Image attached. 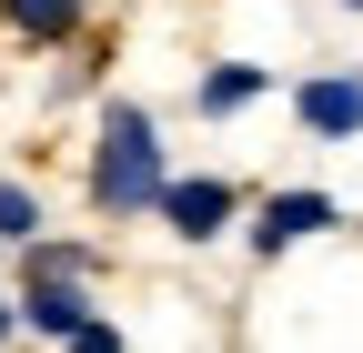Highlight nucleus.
I'll list each match as a JSON object with an SVG mask.
<instances>
[{
	"label": "nucleus",
	"mask_w": 363,
	"mask_h": 353,
	"mask_svg": "<svg viewBox=\"0 0 363 353\" xmlns=\"http://www.w3.org/2000/svg\"><path fill=\"white\" fill-rule=\"evenodd\" d=\"M0 11H11V21H21L30 40H61V30L81 21V0H0Z\"/></svg>",
	"instance_id": "obj_6"
},
{
	"label": "nucleus",
	"mask_w": 363,
	"mask_h": 353,
	"mask_svg": "<svg viewBox=\"0 0 363 353\" xmlns=\"http://www.w3.org/2000/svg\"><path fill=\"white\" fill-rule=\"evenodd\" d=\"M293 111H303L313 142H353V131H363V81H303Z\"/></svg>",
	"instance_id": "obj_5"
},
{
	"label": "nucleus",
	"mask_w": 363,
	"mask_h": 353,
	"mask_svg": "<svg viewBox=\"0 0 363 353\" xmlns=\"http://www.w3.org/2000/svg\"><path fill=\"white\" fill-rule=\"evenodd\" d=\"M30 232H40V202L21 182H0V242H30Z\"/></svg>",
	"instance_id": "obj_8"
},
{
	"label": "nucleus",
	"mask_w": 363,
	"mask_h": 353,
	"mask_svg": "<svg viewBox=\"0 0 363 353\" xmlns=\"http://www.w3.org/2000/svg\"><path fill=\"white\" fill-rule=\"evenodd\" d=\"M0 333H11V303H0Z\"/></svg>",
	"instance_id": "obj_11"
},
{
	"label": "nucleus",
	"mask_w": 363,
	"mask_h": 353,
	"mask_svg": "<svg viewBox=\"0 0 363 353\" xmlns=\"http://www.w3.org/2000/svg\"><path fill=\"white\" fill-rule=\"evenodd\" d=\"M343 212L323 202V192H272L262 212H252V252L272 262V252H293V242H313V232H333Z\"/></svg>",
	"instance_id": "obj_2"
},
{
	"label": "nucleus",
	"mask_w": 363,
	"mask_h": 353,
	"mask_svg": "<svg viewBox=\"0 0 363 353\" xmlns=\"http://www.w3.org/2000/svg\"><path fill=\"white\" fill-rule=\"evenodd\" d=\"M252 91H262V71H252V61H222V71L202 81V111H242Z\"/></svg>",
	"instance_id": "obj_7"
},
{
	"label": "nucleus",
	"mask_w": 363,
	"mask_h": 353,
	"mask_svg": "<svg viewBox=\"0 0 363 353\" xmlns=\"http://www.w3.org/2000/svg\"><path fill=\"white\" fill-rule=\"evenodd\" d=\"M11 323H30V333H81V323H91L81 273H30V283H21V303H11Z\"/></svg>",
	"instance_id": "obj_3"
},
{
	"label": "nucleus",
	"mask_w": 363,
	"mask_h": 353,
	"mask_svg": "<svg viewBox=\"0 0 363 353\" xmlns=\"http://www.w3.org/2000/svg\"><path fill=\"white\" fill-rule=\"evenodd\" d=\"M91 202L111 212H152L162 202V142H152V121L131 111V101H111L101 111V152H91Z\"/></svg>",
	"instance_id": "obj_1"
},
{
	"label": "nucleus",
	"mask_w": 363,
	"mask_h": 353,
	"mask_svg": "<svg viewBox=\"0 0 363 353\" xmlns=\"http://www.w3.org/2000/svg\"><path fill=\"white\" fill-rule=\"evenodd\" d=\"M30 273H91V242H40L30 232Z\"/></svg>",
	"instance_id": "obj_9"
},
{
	"label": "nucleus",
	"mask_w": 363,
	"mask_h": 353,
	"mask_svg": "<svg viewBox=\"0 0 363 353\" xmlns=\"http://www.w3.org/2000/svg\"><path fill=\"white\" fill-rule=\"evenodd\" d=\"M353 11H363V0H353Z\"/></svg>",
	"instance_id": "obj_12"
},
{
	"label": "nucleus",
	"mask_w": 363,
	"mask_h": 353,
	"mask_svg": "<svg viewBox=\"0 0 363 353\" xmlns=\"http://www.w3.org/2000/svg\"><path fill=\"white\" fill-rule=\"evenodd\" d=\"M61 343H71V353H121V333H111V323H101V313H91V323H81V333H61Z\"/></svg>",
	"instance_id": "obj_10"
},
{
	"label": "nucleus",
	"mask_w": 363,
	"mask_h": 353,
	"mask_svg": "<svg viewBox=\"0 0 363 353\" xmlns=\"http://www.w3.org/2000/svg\"><path fill=\"white\" fill-rule=\"evenodd\" d=\"M152 212H172V232H182V242H212L222 223H233V182H162Z\"/></svg>",
	"instance_id": "obj_4"
}]
</instances>
